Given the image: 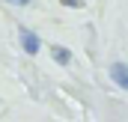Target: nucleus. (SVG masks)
Wrapping results in <instances>:
<instances>
[{"instance_id": "f257e3e1", "label": "nucleus", "mask_w": 128, "mask_h": 122, "mask_svg": "<svg viewBox=\"0 0 128 122\" xmlns=\"http://www.w3.org/2000/svg\"><path fill=\"white\" fill-rule=\"evenodd\" d=\"M18 36H21V48H24V51H27V54H39V48H42V42H39V36H36V33L33 30H27V27H21V30H18Z\"/></svg>"}, {"instance_id": "f03ea898", "label": "nucleus", "mask_w": 128, "mask_h": 122, "mask_svg": "<svg viewBox=\"0 0 128 122\" xmlns=\"http://www.w3.org/2000/svg\"><path fill=\"white\" fill-rule=\"evenodd\" d=\"M110 80H113L116 86L128 90V66L125 62H113V66H110Z\"/></svg>"}, {"instance_id": "20e7f679", "label": "nucleus", "mask_w": 128, "mask_h": 122, "mask_svg": "<svg viewBox=\"0 0 128 122\" xmlns=\"http://www.w3.org/2000/svg\"><path fill=\"white\" fill-rule=\"evenodd\" d=\"M66 6H72V9H74V6H78V9H80V6H84V0H63Z\"/></svg>"}, {"instance_id": "39448f33", "label": "nucleus", "mask_w": 128, "mask_h": 122, "mask_svg": "<svg viewBox=\"0 0 128 122\" xmlns=\"http://www.w3.org/2000/svg\"><path fill=\"white\" fill-rule=\"evenodd\" d=\"M6 3H15V6H27L30 0H6Z\"/></svg>"}, {"instance_id": "7ed1b4c3", "label": "nucleus", "mask_w": 128, "mask_h": 122, "mask_svg": "<svg viewBox=\"0 0 128 122\" xmlns=\"http://www.w3.org/2000/svg\"><path fill=\"white\" fill-rule=\"evenodd\" d=\"M51 60H57L60 66H68V62H72V51L63 48V45H54V48H51Z\"/></svg>"}]
</instances>
